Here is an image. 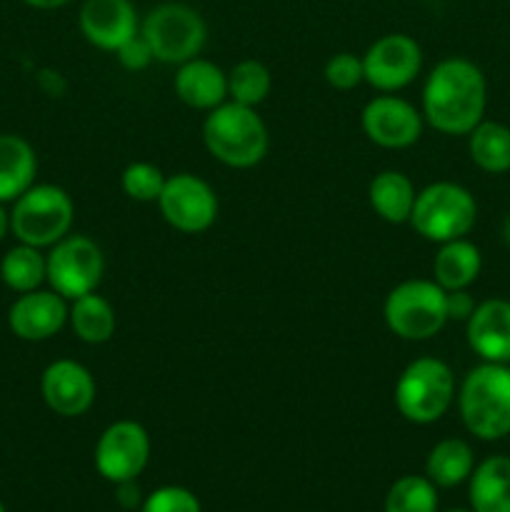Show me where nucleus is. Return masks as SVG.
<instances>
[{
  "label": "nucleus",
  "instance_id": "obj_10",
  "mask_svg": "<svg viewBox=\"0 0 510 512\" xmlns=\"http://www.w3.org/2000/svg\"><path fill=\"white\" fill-rule=\"evenodd\" d=\"M165 223L180 233H205L218 220V195L193 173L170 175L158 198Z\"/></svg>",
  "mask_w": 510,
  "mask_h": 512
},
{
  "label": "nucleus",
  "instance_id": "obj_36",
  "mask_svg": "<svg viewBox=\"0 0 510 512\" xmlns=\"http://www.w3.org/2000/svg\"><path fill=\"white\" fill-rule=\"evenodd\" d=\"M10 230V213L3 208V203H0V243H3V238L8 235Z\"/></svg>",
  "mask_w": 510,
  "mask_h": 512
},
{
  "label": "nucleus",
  "instance_id": "obj_15",
  "mask_svg": "<svg viewBox=\"0 0 510 512\" xmlns=\"http://www.w3.org/2000/svg\"><path fill=\"white\" fill-rule=\"evenodd\" d=\"M68 323V300L55 290H30L23 293L8 310V325L15 338L28 340V343H40L60 330Z\"/></svg>",
  "mask_w": 510,
  "mask_h": 512
},
{
  "label": "nucleus",
  "instance_id": "obj_30",
  "mask_svg": "<svg viewBox=\"0 0 510 512\" xmlns=\"http://www.w3.org/2000/svg\"><path fill=\"white\" fill-rule=\"evenodd\" d=\"M140 512H203L198 495L180 485H163L153 490L140 505Z\"/></svg>",
  "mask_w": 510,
  "mask_h": 512
},
{
  "label": "nucleus",
  "instance_id": "obj_39",
  "mask_svg": "<svg viewBox=\"0 0 510 512\" xmlns=\"http://www.w3.org/2000/svg\"><path fill=\"white\" fill-rule=\"evenodd\" d=\"M0 512H5V505H3V500H0Z\"/></svg>",
  "mask_w": 510,
  "mask_h": 512
},
{
  "label": "nucleus",
  "instance_id": "obj_24",
  "mask_svg": "<svg viewBox=\"0 0 510 512\" xmlns=\"http://www.w3.org/2000/svg\"><path fill=\"white\" fill-rule=\"evenodd\" d=\"M475 470V455L465 440L445 438L435 445L425 460V478L435 488H455L465 483Z\"/></svg>",
  "mask_w": 510,
  "mask_h": 512
},
{
  "label": "nucleus",
  "instance_id": "obj_38",
  "mask_svg": "<svg viewBox=\"0 0 510 512\" xmlns=\"http://www.w3.org/2000/svg\"><path fill=\"white\" fill-rule=\"evenodd\" d=\"M445 512H475V510H465V508H453V510H445Z\"/></svg>",
  "mask_w": 510,
  "mask_h": 512
},
{
  "label": "nucleus",
  "instance_id": "obj_25",
  "mask_svg": "<svg viewBox=\"0 0 510 512\" xmlns=\"http://www.w3.org/2000/svg\"><path fill=\"white\" fill-rule=\"evenodd\" d=\"M468 150L473 163L490 175L510 170V128L493 120H480L468 133Z\"/></svg>",
  "mask_w": 510,
  "mask_h": 512
},
{
  "label": "nucleus",
  "instance_id": "obj_20",
  "mask_svg": "<svg viewBox=\"0 0 510 512\" xmlns=\"http://www.w3.org/2000/svg\"><path fill=\"white\" fill-rule=\"evenodd\" d=\"M38 158L33 145L20 135H0V203H15L35 185Z\"/></svg>",
  "mask_w": 510,
  "mask_h": 512
},
{
  "label": "nucleus",
  "instance_id": "obj_12",
  "mask_svg": "<svg viewBox=\"0 0 510 512\" xmlns=\"http://www.w3.org/2000/svg\"><path fill=\"white\" fill-rule=\"evenodd\" d=\"M423 65L420 45L405 33H390L375 40L363 55L365 83L380 93H395L413 83Z\"/></svg>",
  "mask_w": 510,
  "mask_h": 512
},
{
  "label": "nucleus",
  "instance_id": "obj_11",
  "mask_svg": "<svg viewBox=\"0 0 510 512\" xmlns=\"http://www.w3.org/2000/svg\"><path fill=\"white\" fill-rule=\"evenodd\" d=\"M150 460V435L135 420H115L95 443V470L108 483L138 480Z\"/></svg>",
  "mask_w": 510,
  "mask_h": 512
},
{
  "label": "nucleus",
  "instance_id": "obj_35",
  "mask_svg": "<svg viewBox=\"0 0 510 512\" xmlns=\"http://www.w3.org/2000/svg\"><path fill=\"white\" fill-rule=\"evenodd\" d=\"M25 5H30V8L35 10H55V8H63V5H68L70 0H23Z\"/></svg>",
  "mask_w": 510,
  "mask_h": 512
},
{
  "label": "nucleus",
  "instance_id": "obj_2",
  "mask_svg": "<svg viewBox=\"0 0 510 512\" xmlns=\"http://www.w3.org/2000/svg\"><path fill=\"white\" fill-rule=\"evenodd\" d=\"M203 143L218 163L245 170L268 155V128L255 108L225 100L205 115Z\"/></svg>",
  "mask_w": 510,
  "mask_h": 512
},
{
  "label": "nucleus",
  "instance_id": "obj_9",
  "mask_svg": "<svg viewBox=\"0 0 510 512\" xmlns=\"http://www.w3.org/2000/svg\"><path fill=\"white\" fill-rule=\"evenodd\" d=\"M45 268L50 290L65 300H75L98 290L105 273V258L95 240L85 235H65L45 255Z\"/></svg>",
  "mask_w": 510,
  "mask_h": 512
},
{
  "label": "nucleus",
  "instance_id": "obj_14",
  "mask_svg": "<svg viewBox=\"0 0 510 512\" xmlns=\"http://www.w3.org/2000/svg\"><path fill=\"white\" fill-rule=\"evenodd\" d=\"M40 395L60 418H80L95 403V380L85 365L75 360H55L43 370Z\"/></svg>",
  "mask_w": 510,
  "mask_h": 512
},
{
  "label": "nucleus",
  "instance_id": "obj_6",
  "mask_svg": "<svg viewBox=\"0 0 510 512\" xmlns=\"http://www.w3.org/2000/svg\"><path fill=\"white\" fill-rule=\"evenodd\" d=\"M455 375L443 360L418 358L408 363L395 383V408L408 423H438L455 400Z\"/></svg>",
  "mask_w": 510,
  "mask_h": 512
},
{
  "label": "nucleus",
  "instance_id": "obj_26",
  "mask_svg": "<svg viewBox=\"0 0 510 512\" xmlns=\"http://www.w3.org/2000/svg\"><path fill=\"white\" fill-rule=\"evenodd\" d=\"M45 275H48L45 255L40 253V248H33V245H15L0 260V278L18 295L38 290L45 283Z\"/></svg>",
  "mask_w": 510,
  "mask_h": 512
},
{
  "label": "nucleus",
  "instance_id": "obj_13",
  "mask_svg": "<svg viewBox=\"0 0 510 512\" xmlns=\"http://www.w3.org/2000/svg\"><path fill=\"white\" fill-rule=\"evenodd\" d=\"M360 125L370 143L385 150L410 148L423 133V113L398 95H378L360 113Z\"/></svg>",
  "mask_w": 510,
  "mask_h": 512
},
{
  "label": "nucleus",
  "instance_id": "obj_18",
  "mask_svg": "<svg viewBox=\"0 0 510 512\" xmlns=\"http://www.w3.org/2000/svg\"><path fill=\"white\" fill-rule=\"evenodd\" d=\"M173 85L175 95L193 110H213L228 98V73L203 58L180 63Z\"/></svg>",
  "mask_w": 510,
  "mask_h": 512
},
{
  "label": "nucleus",
  "instance_id": "obj_22",
  "mask_svg": "<svg viewBox=\"0 0 510 512\" xmlns=\"http://www.w3.org/2000/svg\"><path fill=\"white\" fill-rule=\"evenodd\" d=\"M415 195H418V190H415L413 180L400 173V170H383V173L370 180L368 188L370 208L375 210L378 218L393 225L408 223L410 213H413Z\"/></svg>",
  "mask_w": 510,
  "mask_h": 512
},
{
  "label": "nucleus",
  "instance_id": "obj_37",
  "mask_svg": "<svg viewBox=\"0 0 510 512\" xmlns=\"http://www.w3.org/2000/svg\"><path fill=\"white\" fill-rule=\"evenodd\" d=\"M503 243L510 248V215L505 218V223H503Z\"/></svg>",
  "mask_w": 510,
  "mask_h": 512
},
{
  "label": "nucleus",
  "instance_id": "obj_31",
  "mask_svg": "<svg viewBox=\"0 0 510 512\" xmlns=\"http://www.w3.org/2000/svg\"><path fill=\"white\" fill-rule=\"evenodd\" d=\"M325 80L335 90H353L365 80L363 58L353 53H338L325 63Z\"/></svg>",
  "mask_w": 510,
  "mask_h": 512
},
{
  "label": "nucleus",
  "instance_id": "obj_4",
  "mask_svg": "<svg viewBox=\"0 0 510 512\" xmlns=\"http://www.w3.org/2000/svg\"><path fill=\"white\" fill-rule=\"evenodd\" d=\"M475 218H478V205L470 190L458 183L440 180L418 190L408 223L420 238L440 245L465 238L473 230Z\"/></svg>",
  "mask_w": 510,
  "mask_h": 512
},
{
  "label": "nucleus",
  "instance_id": "obj_28",
  "mask_svg": "<svg viewBox=\"0 0 510 512\" xmlns=\"http://www.w3.org/2000/svg\"><path fill=\"white\" fill-rule=\"evenodd\" d=\"M385 512H438V488L425 475H403L385 495Z\"/></svg>",
  "mask_w": 510,
  "mask_h": 512
},
{
  "label": "nucleus",
  "instance_id": "obj_21",
  "mask_svg": "<svg viewBox=\"0 0 510 512\" xmlns=\"http://www.w3.org/2000/svg\"><path fill=\"white\" fill-rule=\"evenodd\" d=\"M480 268H483V255L478 245L470 240L458 238L440 243V250L433 260V280L440 288L448 290H468L478 280Z\"/></svg>",
  "mask_w": 510,
  "mask_h": 512
},
{
  "label": "nucleus",
  "instance_id": "obj_7",
  "mask_svg": "<svg viewBox=\"0 0 510 512\" xmlns=\"http://www.w3.org/2000/svg\"><path fill=\"white\" fill-rule=\"evenodd\" d=\"M385 325L403 340H430L448 323L445 290L435 280H405L383 303Z\"/></svg>",
  "mask_w": 510,
  "mask_h": 512
},
{
  "label": "nucleus",
  "instance_id": "obj_23",
  "mask_svg": "<svg viewBox=\"0 0 510 512\" xmlns=\"http://www.w3.org/2000/svg\"><path fill=\"white\" fill-rule=\"evenodd\" d=\"M68 323L78 340L88 345H103L115 335L118 320H115L113 305L95 290V293L70 300Z\"/></svg>",
  "mask_w": 510,
  "mask_h": 512
},
{
  "label": "nucleus",
  "instance_id": "obj_3",
  "mask_svg": "<svg viewBox=\"0 0 510 512\" xmlns=\"http://www.w3.org/2000/svg\"><path fill=\"white\" fill-rule=\"evenodd\" d=\"M458 410L465 430L478 440L510 435V368L483 363L465 375L458 390Z\"/></svg>",
  "mask_w": 510,
  "mask_h": 512
},
{
  "label": "nucleus",
  "instance_id": "obj_8",
  "mask_svg": "<svg viewBox=\"0 0 510 512\" xmlns=\"http://www.w3.org/2000/svg\"><path fill=\"white\" fill-rule=\"evenodd\" d=\"M140 35L148 40L155 60L180 65L185 60L198 58L208 38V28L198 10L190 5L163 3L145 15Z\"/></svg>",
  "mask_w": 510,
  "mask_h": 512
},
{
  "label": "nucleus",
  "instance_id": "obj_16",
  "mask_svg": "<svg viewBox=\"0 0 510 512\" xmlns=\"http://www.w3.org/2000/svg\"><path fill=\"white\" fill-rule=\"evenodd\" d=\"M80 33L100 50H115L138 33V15L130 0H85L80 8Z\"/></svg>",
  "mask_w": 510,
  "mask_h": 512
},
{
  "label": "nucleus",
  "instance_id": "obj_17",
  "mask_svg": "<svg viewBox=\"0 0 510 512\" xmlns=\"http://www.w3.org/2000/svg\"><path fill=\"white\" fill-rule=\"evenodd\" d=\"M468 345L483 363H510V303L503 298L475 305L468 318Z\"/></svg>",
  "mask_w": 510,
  "mask_h": 512
},
{
  "label": "nucleus",
  "instance_id": "obj_29",
  "mask_svg": "<svg viewBox=\"0 0 510 512\" xmlns=\"http://www.w3.org/2000/svg\"><path fill=\"white\" fill-rule=\"evenodd\" d=\"M165 180L168 178L163 175V170L153 163H145V160H135L120 175L123 193L135 203H158Z\"/></svg>",
  "mask_w": 510,
  "mask_h": 512
},
{
  "label": "nucleus",
  "instance_id": "obj_34",
  "mask_svg": "<svg viewBox=\"0 0 510 512\" xmlns=\"http://www.w3.org/2000/svg\"><path fill=\"white\" fill-rule=\"evenodd\" d=\"M118 488V503L123 505L125 510H133V508H140L143 505V500H140V490L138 485H135V480H128V483H118L115 485Z\"/></svg>",
  "mask_w": 510,
  "mask_h": 512
},
{
  "label": "nucleus",
  "instance_id": "obj_27",
  "mask_svg": "<svg viewBox=\"0 0 510 512\" xmlns=\"http://www.w3.org/2000/svg\"><path fill=\"white\" fill-rule=\"evenodd\" d=\"M273 88V75L260 60H240L228 73V98L233 103L258 108Z\"/></svg>",
  "mask_w": 510,
  "mask_h": 512
},
{
  "label": "nucleus",
  "instance_id": "obj_32",
  "mask_svg": "<svg viewBox=\"0 0 510 512\" xmlns=\"http://www.w3.org/2000/svg\"><path fill=\"white\" fill-rule=\"evenodd\" d=\"M115 55H118V63L123 65L125 70H130V73H140V70H145L155 60L153 50H150L148 40L140 35V30L133 38L125 40V43L115 50Z\"/></svg>",
  "mask_w": 510,
  "mask_h": 512
},
{
  "label": "nucleus",
  "instance_id": "obj_5",
  "mask_svg": "<svg viewBox=\"0 0 510 512\" xmlns=\"http://www.w3.org/2000/svg\"><path fill=\"white\" fill-rule=\"evenodd\" d=\"M73 218V198L60 185H30L10 210V230L18 243L43 250L70 235Z\"/></svg>",
  "mask_w": 510,
  "mask_h": 512
},
{
  "label": "nucleus",
  "instance_id": "obj_1",
  "mask_svg": "<svg viewBox=\"0 0 510 512\" xmlns=\"http://www.w3.org/2000/svg\"><path fill=\"white\" fill-rule=\"evenodd\" d=\"M488 88L473 60L445 58L423 85V120L443 135H468L483 120Z\"/></svg>",
  "mask_w": 510,
  "mask_h": 512
},
{
  "label": "nucleus",
  "instance_id": "obj_33",
  "mask_svg": "<svg viewBox=\"0 0 510 512\" xmlns=\"http://www.w3.org/2000/svg\"><path fill=\"white\" fill-rule=\"evenodd\" d=\"M445 310H448V320H463L468 323V318L475 310V300L468 290H448L445 293Z\"/></svg>",
  "mask_w": 510,
  "mask_h": 512
},
{
  "label": "nucleus",
  "instance_id": "obj_19",
  "mask_svg": "<svg viewBox=\"0 0 510 512\" xmlns=\"http://www.w3.org/2000/svg\"><path fill=\"white\" fill-rule=\"evenodd\" d=\"M470 510L475 512H510V458L490 455L475 465L468 478Z\"/></svg>",
  "mask_w": 510,
  "mask_h": 512
}]
</instances>
